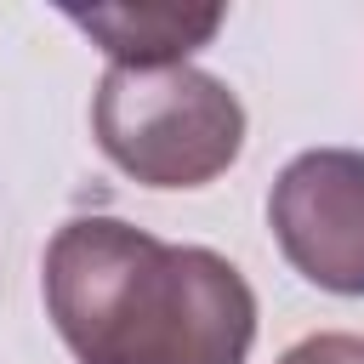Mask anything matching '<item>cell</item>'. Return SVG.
Masks as SVG:
<instances>
[{
  "label": "cell",
  "instance_id": "5",
  "mask_svg": "<svg viewBox=\"0 0 364 364\" xmlns=\"http://www.w3.org/2000/svg\"><path fill=\"white\" fill-rule=\"evenodd\" d=\"M279 364H364V341L358 336H307Z\"/></svg>",
  "mask_w": 364,
  "mask_h": 364
},
{
  "label": "cell",
  "instance_id": "1",
  "mask_svg": "<svg viewBox=\"0 0 364 364\" xmlns=\"http://www.w3.org/2000/svg\"><path fill=\"white\" fill-rule=\"evenodd\" d=\"M46 313L80 364H245L256 296L205 245L74 216L46 245Z\"/></svg>",
  "mask_w": 364,
  "mask_h": 364
},
{
  "label": "cell",
  "instance_id": "2",
  "mask_svg": "<svg viewBox=\"0 0 364 364\" xmlns=\"http://www.w3.org/2000/svg\"><path fill=\"white\" fill-rule=\"evenodd\" d=\"M97 148L142 188H205L245 148L239 97L193 68H108L91 97Z\"/></svg>",
  "mask_w": 364,
  "mask_h": 364
},
{
  "label": "cell",
  "instance_id": "3",
  "mask_svg": "<svg viewBox=\"0 0 364 364\" xmlns=\"http://www.w3.org/2000/svg\"><path fill=\"white\" fill-rule=\"evenodd\" d=\"M267 228L307 284L330 296H364V154H296L267 193Z\"/></svg>",
  "mask_w": 364,
  "mask_h": 364
},
{
  "label": "cell",
  "instance_id": "4",
  "mask_svg": "<svg viewBox=\"0 0 364 364\" xmlns=\"http://www.w3.org/2000/svg\"><path fill=\"white\" fill-rule=\"evenodd\" d=\"M74 28H85L114 68H176L222 28V6H63Z\"/></svg>",
  "mask_w": 364,
  "mask_h": 364
}]
</instances>
